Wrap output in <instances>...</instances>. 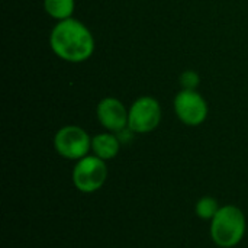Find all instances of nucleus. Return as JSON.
Segmentation results:
<instances>
[{"mask_svg": "<svg viewBox=\"0 0 248 248\" xmlns=\"http://www.w3.org/2000/svg\"><path fill=\"white\" fill-rule=\"evenodd\" d=\"M219 209H221V206L218 205V201L211 196H205V198L199 199L196 203V208H195L196 215L205 221H212Z\"/></svg>", "mask_w": 248, "mask_h": 248, "instance_id": "nucleus-10", "label": "nucleus"}, {"mask_svg": "<svg viewBox=\"0 0 248 248\" xmlns=\"http://www.w3.org/2000/svg\"><path fill=\"white\" fill-rule=\"evenodd\" d=\"M51 48L65 61L81 62L93 54L94 39L81 22L68 17L52 29Z\"/></svg>", "mask_w": 248, "mask_h": 248, "instance_id": "nucleus-1", "label": "nucleus"}, {"mask_svg": "<svg viewBox=\"0 0 248 248\" xmlns=\"http://www.w3.org/2000/svg\"><path fill=\"white\" fill-rule=\"evenodd\" d=\"M108 179V167L105 160L96 155H86L74 167V186L83 193H93L99 190Z\"/></svg>", "mask_w": 248, "mask_h": 248, "instance_id": "nucleus-3", "label": "nucleus"}, {"mask_svg": "<svg viewBox=\"0 0 248 248\" xmlns=\"http://www.w3.org/2000/svg\"><path fill=\"white\" fill-rule=\"evenodd\" d=\"M183 90H195L199 86V76L195 71H185L180 77Z\"/></svg>", "mask_w": 248, "mask_h": 248, "instance_id": "nucleus-11", "label": "nucleus"}, {"mask_svg": "<svg viewBox=\"0 0 248 248\" xmlns=\"http://www.w3.org/2000/svg\"><path fill=\"white\" fill-rule=\"evenodd\" d=\"M54 147L67 160H81L90 151L92 140L80 126H64L55 134Z\"/></svg>", "mask_w": 248, "mask_h": 248, "instance_id": "nucleus-4", "label": "nucleus"}, {"mask_svg": "<svg viewBox=\"0 0 248 248\" xmlns=\"http://www.w3.org/2000/svg\"><path fill=\"white\" fill-rule=\"evenodd\" d=\"M121 141L113 134H99L92 140V150L102 160H112L118 155Z\"/></svg>", "mask_w": 248, "mask_h": 248, "instance_id": "nucleus-8", "label": "nucleus"}, {"mask_svg": "<svg viewBox=\"0 0 248 248\" xmlns=\"http://www.w3.org/2000/svg\"><path fill=\"white\" fill-rule=\"evenodd\" d=\"M174 110L189 126L201 125L208 116V105L196 90H182L174 99Z\"/></svg>", "mask_w": 248, "mask_h": 248, "instance_id": "nucleus-6", "label": "nucleus"}, {"mask_svg": "<svg viewBox=\"0 0 248 248\" xmlns=\"http://www.w3.org/2000/svg\"><path fill=\"white\" fill-rule=\"evenodd\" d=\"M44 6L48 15L55 19L65 20L74 10V0H45Z\"/></svg>", "mask_w": 248, "mask_h": 248, "instance_id": "nucleus-9", "label": "nucleus"}, {"mask_svg": "<svg viewBox=\"0 0 248 248\" xmlns=\"http://www.w3.org/2000/svg\"><path fill=\"white\" fill-rule=\"evenodd\" d=\"M246 234V217L234 205L222 206L211 222V237L222 248L235 247Z\"/></svg>", "mask_w": 248, "mask_h": 248, "instance_id": "nucleus-2", "label": "nucleus"}, {"mask_svg": "<svg viewBox=\"0 0 248 248\" xmlns=\"http://www.w3.org/2000/svg\"><path fill=\"white\" fill-rule=\"evenodd\" d=\"M161 121V108L153 97L138 99L129 109L128 126L135 134H147L154 131Z\"/></svg>", "mask_w": 248, "mask_h": 248, "instance_id": "nucleus-5", "label": "nucleus"}, {"mask_svg": "<svg viewBox=\"0 0 248 248\" xmlns=\"http://www.w3.org/2000/svg\"><path fill=\"white\" fill-rule=\"evenodd\" d=\"M128 116L125 106L113 97L103 99L97 106V118L100 124L112 132H119L128 126Z\"/></svg>", "mask_w": 248, "mask_h": 248, "instance_id": "nucleus-7", "label": "nucleus"}]
</instances>
